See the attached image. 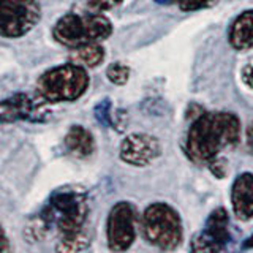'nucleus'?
Wrapping results in <instances>:
<instances>
[{
	"mask_svg": "<svg viewBox=\"0 0 253 253\" xmlns=\"http://www.w3.org/2000/svg\"><path fill=\"white\" fill-rule=\"evenodd\" d=\"M89 237L83 234L81 231H75V233H68L63 234L62 239L59 241L55 250L57 252H68V253H75V252H83L89 247Z\"/></svg>",
	"mask_w": 253,
	"mask_h": 253,
	"instance_id": "16",
	"label": "nucleus"
},
{
	"mask_svg": "<svg viewBox=\"0 0 253 253\" xmlns=\"http://www.w3.org/2000/svg\"><path fill=\"white\" fill-rule=\"evenodd\" d=\"M108 244L111 250L124 252L134 241V212L133 208L125 201L117 203L108 217Z\"/></svg>",
	"mask_w": 253,
	"mask_h": 253,
	"instance_id": "7",
	"label": "nucleus"
},
{
	"mask_svg": "<svg viewBox=\"0 0 253 253\" xmlns=\"http://www.w3.org/2000/svg\"><path fill=\"white\" fill-rule=\"evenodd\" d=\"M229 220H228V213L225 209H215L213 211L208 221H206V231L213 241L218 242L221 247L229 241Z\"/></svg>",
	"mask_w": 253,
	"mask_h": 253,
	"instance_id": "13",
	"label": "nucleus"
},
{
	"mask_svg": "<svg viewBox=\"0 0 253 253\" xmlns=\"http://www.w3.org/2000/svg\"><path fill=\"white\" fill-rule=\"evenodd\" d=\"M105 59V49L97 43H89L76 47L73 54L75 63H84L87 67H97Z\"/></svg>",
	"mask_w": 253,
	"mask_h": 253,
	"instance_id": "15",
	"label": "nucleus"
},
{
	"mask_svg": "<svg viewBox=\"0 0 253 253\" xmlns=\"http://www.w3.org/2000/svg\"><path fill=\"white\" fill-rule=\"evenodd\" d=\"M215 0H179V6L182 11H195L200 10V8L209 6Z\"/></svg>",
	"mask_w": 253,
	"mask_h": 253,
	"instance_id": "20",
	"label": "nucleus"
},
{
	"mask_svg": "<svg viewBox=\"0 0 253 253\" xmlns=\"http://www.w3.org/2000/svg\"><path fill=\"white\" fill-rule=\"evenodd\" d=\"M155 2H157V3H162V5H163V3L168 5V3H171V2H172V0H155Z\"/></svg>",
	"mask_w": 253,
	"mask_h": 253,
	"instance_id": "26",
	"label": "nucleus"
},
{
	"mask_svg": "<svg viewBox=\"0 0 253 253\" xmlns=\"http://www.w3.org/2000/svg\"><path fill=\"white\" fill-rule=\"evenodd\" d=\"M241 122L233 113H203L190 126L187 150L195 162H211L223 147L239 142Z\"/></svg>",
	"mask_w": 253,
	"mask_h": 253,
	"instance_id": "1",
	"label": "nucleus"
},
{
	"mask_svg": "<svg viewBox=\"0 0 253 253\" xmlns=\"http://www.w3.org/2000/svg\"><path fill=\"white\" fill-rule=\"evenodd\" d=\"M253 247V236H250L247 241L244 242V249H252Z\"/></svg>",
	"mask_w": 253,
	"mask_h": 253,
	"instance_id": "25",
	"label": "nucleus"
},
{
	"mask_svg": "<svg viewBox=\"0 0 253 253\" xmlns=\"http://www.w3.org/2000/svg\"><path fill=\"white\" fill-rule=\"evenodd\" d=\"M190 249H192V252H218L223 247L218 242L213 241L208 233H201L193 239Z\"/></svg>",
	"mask_w": 253,
	"mask_h": 253,
	"instance_id": "18",
	"label": "nucleus"
},
{
	"mask_svg": "<svg viewBox=\"0 0 253 253\" xmlns=\"http://www.w3.org/2000/svg\"><path fill=\"white\" fill-rule=\"evenodd\" d=\"M231 203L239 220H250L253 217V174L244 172L234 180Z\"/></svg>",
	"mask_w": 253,
	"mask_h": 253,
	"instance_id": "10",
	"label": "nucleus"
},
{
	"mask_svg": "<svg viewBox=\"0 0 253 253\" xmlns=\"http://www.w3.org/2000/svg\"><path fill=\"white\" fill-rule=\"evenodd\" d=\"M247 147L253 152V122L247 126Z\"/></svg>",
	"mask_w": 253,
	"mask_h": 253,
	"instance_id": "24",
	"label": "nucleus"
},
{
	"mask_svg": "<svg viewBox=\"0 0 253 253\" xmlns=\"http://www.w3.org/2000/svg\"><path fill=\"white\" fill-rule=\"evenodd\" d=\"M63 144L70 155H73L75 158H87L90 157L93 149H95V142L93 136L89 130H85L81 125H75L68 130L65 139H63Z\"/></svg>",
	"mask_w": 253,
	"mask_h": 253,
	"instance_id": "12",
	"label": "nucleus"
},
{
	"mask_svg": "<svg viewBox=\"0 0 253 253\" xmlns=\"http://www.w3.org/2000/svg\"><path fill=\"white\" fill-rule=\"evenodd\" d=\"M162 154V146L157 138L144 133L128 134L121 146L122 162L131 166H147Z\"/></svg>",
	"mask_w": 253,
	"mask_h": 253,
	"instance_id": "8",
	"label": "nucleus"
},
{
	"mask_svg": "<svg viewBox=\"0 0 253 253\" xmlns=\"http://www.w3.org/2000/svg\"><path fill=\"white\" fill-rule=\"evenodd\" d=\"M106 76L113 84L124 85L130 78V68L126 67L125 63H121V62L111 63L106 70Z\"/></svg>",
	"mask_w": 253,
	"mask_h": 253,
	"instance_id": "17",
	"label": "nucleus"
},
{
	"mask_svg": "<svg viewBox=\"0 0 253 253\" xmlns=\"http://www.w3.org/2000/svg\"><path fill=\"white\" fill-rule=\"evenodd\" d=\"M242 81L253 89V65H247L242 70Z\"/></svg>",
	"mask_w": 253,
	"mask_h": 253,
	"instance_id": "23",
	"label": "nucleus"
},
{
	"mask_svg": "<svg viewBox=\"0 0 253 253\" xmlns=\"http://www.w3.org/2000/svg\"><path fill=\"white\" fill-rule=\"evenodd\" d=\"M51 209L62 234L81 231L87 217V200L83 192L73 188L57 190L51 196Z\"/></svg>",
	"mask_w": 253,
	"mask_h": 253,
	"instance_id": "6",
	"label": "nucleus"
},
{
	"mask_svg": "<svg viewBox=\"0 0 253 253\" xmlns=\"http://www.w3.org/2000/svg\"><path fill=\"white\" fill-rule=\"evenodd\" d=\"M89 87V76L76 63L55 67L38 79L37 89L44 101H73Z\"/></svg>",
	"mask_w": 253,
	"mask_h": 253,
	"instance_id": "3",
	"label": "nucleus"
},
{
	"mask_svg": "<svg viewBox=\"0 0 253 253\" xmlns=\"http://www.w3.org/2000/svg\"><path fill=\"white\" fill-rule=\"evenodd\" d=\"M211 171L215 174L217 177H225L226 174V162L223 160V158H213V160H211V165H209Z\"/></svg>",
	"mask_w": 253,
	"mask_h": 253,
	"instance_id": "22",
	"label": "nucleus"
},
{
	"mask_svg": "<svg viewBox=\"0 0 253 253\" xmlns=\"http://www.w3.org/2000/svg\"><path fill=\"white\" fill-rule=\"evenodd\" d=\"M113 26L101 14H76L68 13L57 21L54 27V38L63 46L79 47L89 43L106 40Z\"/></svg>",
	"mask_w": 253,
	"mask_h": 253,
	"instance_id": "2",
	"label": "nucleus"
},
{
	"mask_svg": "<svg viewBox=\"0 0 253 253\" xmlns=\"http://www.w3.org/2000/svg\"><path fill=\"white\" fill-rule=\"evenodd\" d=\"M142 229L150 244L165 250L177 247L182 241V223L177 212L163 203H155L146 209Z\"/></svg>",
	"mask_w": 253,
	"mask_h": 253,
	"instance_id": "4",
	"label": "nucleus"
},
{
	"mask_svg": "<svg viewBox=\"0 0 253 253\" xmlns=\"http://www.w3.org/2000/svg\"><path fill=\"white\" fill-rule=\"evenodd\" d=\"M122 0H87V3L93 11H106L117 6Z\"/></svg>",
	"mask_w": 253,
	"mask_h": 253,
	"instance_id": "21",
	"label": "nucleus"
},
{
	"mask_svg": "<svg viewBox=\"0 0 253 253\" xmlns=\"http://www.w3.org/2000/svg\"><path fill=\"white\" fill-rule=\"evenodd\" d=\"M37 0H2L0 2V34L6 38L26 35L40 21Z\"/></svg>",
	"mask_w": 253,
	"mask_h": 253,
	"instance_id": "5",
	"label": "nucleus"
},
{
	"mask_svg": "<svg viewBox=\"0 0 253 253\" xmlns=\"http://www.w3.org/2000/svg\"><path fill=\"white\" fill-rule=\"evenodd\" d=\"M52 221H54V213L49 206V208L44 209L42 213H38L37 217L29 220V223L24 228V237H26L29 242H37V241L44 239V236L49 231Z\"/></svg>",
	"mask_w": 253,
	"mask_h": 253,
	"instance_id": "14",
	"label": "nucleus"
},
{
	"mask_svg": "<svg viewBox=\"0 0 253 253\" xmlns=\"http://www.w3.org/2000/svg\"><path fill=\"white\" fill-rule=\"evenodd\" d=\"M95 119L105 126H113L114 125V119L111 114V101L105 98L100 101L97 106H95Z\"/></svg>",
	"mask_w": 253,
	"mask_h": 253,
	"instance_id": "19",
	"label": "nucleus"
},
{
	"mask_svg": "<svg viewBox=\"0 0 253 253\" xmlns=\"http://www.w3.org/2000/svg\"><path fill=\"white\" fill-rule=\"evenodd\" d=\"M43 109L37 106L35 101H32L27 95L16 93L13 97L6 98L0 105V119L2 122H14L19 119H30L38 121Z\"/></svg>",
	"mask_w": 253,
	"mask_h": 253,
	"instance_id": "9",
	"label": "nucleus"
},
{
	"mask_svg": "<svg viewBox=\"0 0 253 253\" xmlns=\"http://www.w3.org/2000/svg\"><path fill=\"white\" fill-rule=\"evenodd\" d=\"M229 43L237 51H247L253 47V10L241 13L229 29Z\"/></svg>",
	"mask_w": 253,
	"mask_h": 253,
	"instance_id": "11",
	"label": "nucleus"
}]
</instances>
